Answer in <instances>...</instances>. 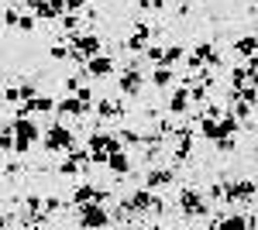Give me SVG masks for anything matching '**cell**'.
I'll return each instance as SVG.
<instances>
[{
	"mask_svg": "<svg viewBox=\"0 0 258 230\" xmlns=\"http://www.w3.org/2000/svg\"><path fill=\"white\" fill-rule=\"evenodd\" d=\"M179 213L189 216V220H200V216H210V213H214V203L203 196V189L182 186V189H179Z\"/></svg>",
	"mask_w": 258,
	"mask_h": 230,
	"instance_id": "cell-2",
	"label": "cell"
},
{
	"mask_svg": "<svg viewBox=\"0 0 258 230\" xmlns=\"http://www.w3.org/2000/svg\"><path fill=\"white\" fill-rule=\"evenodd\" d=\"M0 151H14V127H11V120L0 124Z\"/></svg>",
	"mask_w": 258,
	"mask_h": 230,
	"instance_id": "cell-25",
	"label": "cell"
},
{
	"mask_svg": "<svg viewBox=\"0 0 258 230\" xmlns=\"http://www.w3.org/2000/svg\"><path fill=\"white\" fill-rule=\"evenodd\" d=\"M11 127H14L18 141H28V144H38L41 141V127L35 124V117H11Z\"/></svg>",
	"mask_w": 258,
	"mask_h": 230,
	"instance_id": "cell-9",
	"label": "cell"
},
{
	"mask_svg": "<svg viewBox=\"0 0 258 230\" xmlns=\"http://www.w3.org/2000/svg\"><path fill=\"white\" fill-rule=\"evenodd\" d=\"M117 69H120V62L114 52H97L93 58H86V65H83V72L90 79H110Z\"/></svg>",
	"mask_w": 258,
	"mask_h": 230,
	"instance_id": "cell-5",
	"label": "cell"
},
{
	"mask_svg": "<svg viewBox=\"0 0 258 230\" xmlns=\"http://www.w3.org/2000/svg\"><path fill=\"white\" fill-rule=\"evenodd\" d=\"M0 96H4V100H7L11 107H14V103H21V93H18V86H4V90H0Z\"/></svg>",
	"mask_w": 258,
	"mask_h": 230,
	"instance_id": "cell-28",
	"label": "cell"
},
{
	"mask_svg": "<svg viewBox=\"0 0 258 230\" xmlns=\"http://www.w3.org/2000/svg\"><path fill=\"white\" fill-rule=\"evenodd\" d=\"M90 199H97V186H93V182H80V186H73V196H69L73 206H83V203H90Z\"/></svg>",
	"mask_w": 258,
	"mask_h": 230,
	"instance_id": "cell-13",
	"label": "cell"
},
{
	"mask_svg": "<svg viewBox=\"0 0 258 230\" xmlns=\"http://www.w3.org/2000/svg\"><path fill=\"white\" fill-rule=\"evenodd\" d=\"M93 114L100 120H107V124L124 120V96H100L97 103H93Z\"/></svg>",
	"mask_w": 258,
	"mask_h": 230,
	"instance_id": "cell-8",
	"label": "cell"
},
{
	"mask_svg": "<svg viewBox=\"0 0 258 230\" xmlns=\"http://www.w3.org/2000/svg\"><path fill=\"white\" fill-rule=\"evenodd\" d=\"M141 55H145V62H152V65H162V58H165V45H159V41H148Z\"/></svg>",
	"mask_w": 258,
	"mask_h": 230,
	"instance_id": "cell-20",
	"label": "cell"
},
{
	"mask_svg": "<svg viewBox=\"0 0 258 230\" xmlns=\"http://www.w3.org/2000/svg\"><path fill=\"white\" fill-rule=\"evenodd\" d=\"M244 69H248L251 76H258V52H255V55H248V58H244Z\"/></svg>",
	"mask_w": 258,
	"mask_h": 230,
	"instance_id": "cell-29",
	"label": "cell"
},
{
	"mask_svg": "<svg viewBox=\"0 0 258 230\" xmlns=\"http://www.w3.org/2000/svg\"><path fill=\"white\" fill-rule=\"evenodd\" d=\"M169 117H186L193 110V100H189V86L176 83L172 90H165V107H162Z\"/></svg>",
	"mask_w": 258,
	"mask_h": 230,
	"instance_id": "cell-7",
	"label": "cell"
},
{
	"mask_svg": "<svg viewBox=\"0 0 258 230\" xmlns=\"http://www.w3.org/2000/svg\"><path fill=\"white\" fill-rule=\"evenodd\" d=\"M231 48H234V55H238V58L255 55V52H258V35H241V38L234 41Z\"/></svg>",
	"mask_w": 258,
	"mask_h": 230,
	"instance_id": "cell-15",
	"label": "cell"
},
{
	"mask_svg": "<svg viewBox=\"0 0 258 230\" xmlns=\"http://www.w3.org/2000/svg\"><path fill=\"white\" fill-rule=\"evenodd\" d=\"M107 169L117 175V179H127V175L135 172L131 151H127V148H117V151H110V155H107Z\"/></svg>",
	"mask_w": 258,
	"mask_h": 230,
	"instance_id": "cell-11",
	"label": "cell"
},
{
	"mask_svg": "<svg viewBox=\"0 0 258 230\" xmlns=\"http://www.w3.org/2000/svg\"><path fill=\"white\" fill-rule=\"evenodd\" d=\"M80 83H86V72L76 65V72H73V76L62 79V90H66V93H76V90H80Z\"/></svg>",
	"mask_w": 258,
	"mask_h": 230,
	"instance_id": "cell-24",
	"label": "cell"
},
{
	"mask_svg": "<svg viewBox=\"0 0 258 230\" xmlns=\"http://www.w3.org/2000/svg\"><path fill=\"white\" fill-rule=\"evenodd\" d=\"M76 96H80L83 103L90 107V114H93V103H97V93H93V86H90V83H80V90H76Z\"/></svg>",
	"mask_w": 258,
	"mask_h": 230,
	"instance_id": "cell-26",
	"label": "cell"
},
{
	"mask_svg": "<svg viewBox=\"0 0 258 230\" xmlns=\"http://www.w3.org/2000/svg\"><path fill=\"white\" fill-rule=\"evenodd\" d=\"M90 0H66V11H76V14H83V7H86Z\"/></svg>",
	"mask_w": 258,
	"mask_h": 230,
	"instance_id": "cell-30",
	"label": "cell"
},
{
	"mask_svg": "<svg viewBox=\"0 0 258 230\" xmlns=\"http://www.w3.org/2000/svg\"><path fill=\"white\" fill-rule=\"evenodd\" d=\"M31 103V114H52L55 110V96H45V93H38L35 100H28Z\"/></svg>",
	"mask_w": 258,
	"mask_h": 230,
	"instance_id": "cell-18",
	"label": "cell"
},
{
	"mask_svg": "<svg viewBox=\"0 0 258 230\" xmlns=\"http://www.w3.org/2000/svg\"><path fill=\"white\" fill-rule=\"evenodd\" d=\"M186 52H189L186 45H179V41H172V45H165V58H162V62H165V65H179V62L186 58Z\"/></svg>",
	"mask_w": 258,
	"mask_h": 230,
	"instance_id": "cell-17",
	"label": "cell"
},
{
	"mask_svg": "<svg viewBox=\"0 0 258 230\" xmlns=\"http://www.w3.org/2000/svg\"><path fill=\"white\" fill-rule=\"evenodd\" d=\"M59 31H62V35H80V31H83V14L66 11V14L59 18Z\"/></svg>",
	"mask_w": 258,
	"mask_h": 230,
	"instance_id": "cell-14",
	"label": "cell"
},
{
	"mask_svg": "<svg viewBox=\"0 0 258 230\" xmlns=\"http://www.w3.org/2000/svg\"><path fill=\"white\" fill-rule=\"evenodd\" d=\"M76 227H110V210L97 199H90L76 206Z\"/></svg>",
	"mask_w": 258,
	"mask_h": 230,
	"instance_id": "cell-3",
	"label": "cell"
},
{
	"mask_svg": "<svg viewBox=\"0 0 258 230\" xmlns=\"http://www.w3.org/2000/svg\"><path fill=\"white\" fill-rule=\"evenodd\" d=\"M48 58H52V62H66V58H69V38H66V35H59V41L48 45Z\"/></svg>",
	"mask_w": 258,
	"mask_h": 230,
	"instance_id": "cell-16",
	"label": "cell"
},
{
	"mask_svg": "<svg viewBox=\"0 0 258 230\" xmlns=\"http://www.w3.org/2000/svg\"><path fill=\"white\" fill-rule=\"evenodd\" d=\"M248 14H251V18H258V4H251V7H248Z\"/></svg>",
	"mask_w": 258,
	"mask_h": 230,
	"instance_id": "cell-32",
	"label": "cell"
},
{
	"mask_svg": "<svg viewBox=\"0 0 258 230\" xmlns=\"http://www.w3.org/2000/svg\"><path fill=\"white\" fill-rule=\"evenodd\" d=\"M117 137L124 148H141V131H135V127H117Z\"/></svg>",
	"mask_w": 258,
	"mask_h": 230,
	"instance_id": "cell-21",
	"label": "cell"
},
{
	"mask_svg": "<svg viewBox=\"0 0 258 230\" xmlns=\"http://www.w3.org/2000/svg\"><path fill=\"white\" fill-rule=\"evenodd\" d=\"M258 196V182L255 179H227V196H224V203L227 206H248L251 199Z\"/></svg>",
	"mask_w": 258,
	"mask_h": 230,
	"instance_id": "cell-4",
	"label": "cell"
},
{
	"mask_svg": "<svg viewBox=\"0 0 258 230\" xmlns=\"http://www.w3.org/2000/svg\"><path fill=\"white\" fill-rule=\"evenodd\" d=\"M18 93H21V100H35V96H38V83H35V79H21Z\"/></svg>",
	"mask_w": 258,
	"mask_h": 230,
	"instance_id": "cell-27",
	"label": "cell"
},
{
	"mask_svg": "<svg viewBox=\"0 0 258 230\" xmlns=\"http://www.w3.org/2000/svg\"><path fill=\"white\" fill-rule=\"evenodd\" d=\"M41 144H45V151H48V155H55V151H73V148L80 144V134H76V131L66 124V120H59V117H55V120L48 124V131L41 134Z\"/></svg>",
	"mask_w": 258,
	"mask_h": 230,
	"instance_id": "cell-1",
	"label": "cell"
},
{
	"mask_svg": "<svg viewBox=\"0 0 258 230\" xmlns=\"http://www.w3.org/2000/svg\"><path fill=\"white\" fill-rule=\"evenodd\" d=\"M145 83H148V72H145V69H120L117 93L124 96V100H138L141 90H145Z\"/></svg>",
	"mask_w": 258,
	"mask_h": 230,
	"instance_id": "cell-6",
	"label": "cell"
},
{
	"mask_svg": "<svg viewBox=\"0 0 258 230\" xmlns=\"http://www.w3.org/2000/svg\"><path fill=\"white\" fill-rule=\"evenodd\" d=\"M35 28H38V18H35V14H31V11H21L18 31H21V35H35Z\"/></svg>",
	"mask_w": 258,
	"mask_h": 230,
	"instance_id": "cell-23",
	"label": "cell"
},
{
	"mask_svg": "<svg viewBox=\"0 0 258 230\" xmlns=\"http://www.w3.org/2000/svg\"><path fill=\"white\" fill-rule=\"evenodd\" d=\"M189 100H193V107H203V103L210 100V86H203V83H193V86H189Z\"/></svg>",
	"mask_w": 258,
	"mask_h": 230,
	"instance_id": "cell-22",
	"label": "cell"
},
{
	"mask_svg": "<svg viewBox=\"0 0 258 230\" xmlns=\"http://www.w3.org/2000/svg\"><path fill=\"white\" fill-rule=\"evenodd\" d=\"M55 107H59V120H66V117H86V114H90V107H86L76 93H66Z\"/></svg>",
	"mask_w": 258,
	"mask_h": 230,
	"instance_id": "cell-12",
	"label": "cell"
},
{
	"mask_svg": "<svg viewBox=\"0 0 258 230\" xmlns=\"http://www.w3.org/2000/svg\"><path fill=\"white\" fill-rule=\"evenodd\" d=\"M18 220H14V213H7V210H0V227H14Z\"/></svg>",
	"mask_w": 258,
	"mask_h": 230,
	"instance_id": "cell-31",
	"label": "cell"
},
{
	"mask_svg": "<svg viewBox=\"0 0 258 230\" xmlns=\"http://www.w3.org/2000/svg\"><path fill=\"white\" fill-rule=\"evenodd\" d=\"M176 79H179L176 65H165V62H162V65H155V69L148 72V83H152V86H155L159 93H165V90H172V86H176Z\"/></svg>",
	"mask_w": 258,
	"mask_h": 230,
	"instance_id": "cell-10",
	"label": "cell"
},
{
	"mask_svg": "<svg viewBox=\"0 0 258 230\" xmlns=\"http://www.w3.org/2000/svg\"><path fill=\"white\" fill-rule=\"evenodd\" d=\"M21 11H24L21 4H11V7H4V11H0V24H4V28H18Z\"/></svg>",
	"mask_w": 258,
	"mask_h": 230,
	"instance_id": "cell-19",
	"label": "cell"
}]
</instances>
